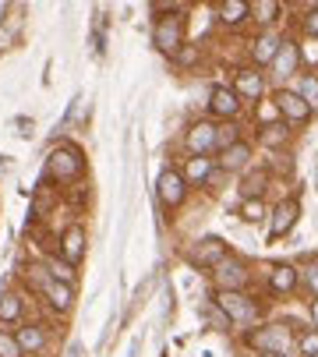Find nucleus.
Segmentation results:
<instances>
[{
	"instance_id": "1",
	"label": "nucleus",
	"mask_w": 318,
	"mask_h": 357,
	"mask_svg": "<svg viewBox=\"0 0 318 357\" xmlns=\"http://www.w3.org/2000/svg\"><path fill=\"white\" fill-rule=\"evenodd\" d=\"M82 170H85V156L75 145H61L57 152H50V160H46V174L61 184H71L75 177H82Z\"/></svg>"
},
{
	"instance_id": "2",
	"label": "nucleus",
	"mask_w": 318,
	"mask_h": 357,
	"mask_svg": "<svg viewBox=\"0 0 318 357\" xmlns=\"http://www.w3.org/2000/svg\"><path fill=\"white\" fill-rule=\"evenodd\" d=\"M248 343H251L258 354H283V357H287L294 336H290L287 326H262V329L248 333Z\"/></svg>"
},
{
	"instance_id": "3",
	"label": "nucleus",
	"mask_w": 318,
	"mask_h": 357,
	"mask_svg": "<svg viewBox=\"0 0 318 357\" xmlns=\"http://www.w3.org/2000/svg\"><path fill=\"white\" fill-rule=\"evenodd\" d=\"M152 43L159 54H167V57H177L181 54V46H184V22L177 15L170 18H159L156 29H152Z\"/></svg>"
},
{
	"instance_id": "4",
	"label": "nucleus",
	"mask_w": 318,
	"mask_h": 357,
	"mask_svg": "<svg viewBox=\"0 0 318 357\" xmlns=\"http://www.w3.org/2000/svg\"><path fill=\"white\" fill-rule=\"evenodd\" d=\"M216 308L230 319V322H255L258 308L244 290H216Z\"/></svg>"
},
{
	"instance_id": "5",
	"label": "nucleus",
	"mask_w": 318,
	"mask_h": 357,
	"mask_svg": "<svg viewBox=\"0 0 318 357\" xmlns=\"http://www.w3.org/2000/svg\"><path fill=\"white\" fill-rule=\"evenodd\" d=\"M32 276H36V287H39V294L53 304L57 312H68L71 308V301H75V294H71V287L68 283H57L46 269H32Z\"/></svg>"
},
{
	"instance_id": "6",
	"label": "nucleus",
	"mask_w": 318,
	"mask_h": 357,
	"mask_svg": "<svg viewBox=\"0 0 318 357\" xmlns=\"http://www.w3.org/2000/svg\"><path fill=\"white\" fill-rule=\"evenodd\" d=\"M156 191H159V202H163L167 209H177L181 202L188 198V181L177 170H163V174H159V181H156Z\"/></svg>"
},
{
	"instance_id": "7",
	"label": "nucleus",
	"mask_w": 318,
	"mask_h": 357,
	"mask_svg": "<svg viewBox=\"0 0 318 357\" xmlns=\"http://www.w3.org/2000/svg\"><path fill=\"white\" fill-rule=\"evenodd\" d=\"M223 259H230V251H227V244L220 237H205V241H198L191 248V262L202 266V269H216Z\"/></svg>"
},
{
	"instance_id": "8",
	"label": "nucleus",
	"mask_w": 318,
	"mask_h": 357,
	"mask_svg": "<svg viewBox=\"0 0 318 357\" xmlns=\"http://www.w3.org/2000/svg\"><path fill=\"white\" fill-rule=\"evenodd\" d=\"M212 276H216V287H220V290H241V287L248 283V269H244V262L234 259V255L212 269Z\"/></svg>"
},
{
	"instance_id": "9",
	"label": "nucleus",
	"mask_w": 318,
	"mask_h": 357,
	"mask_svg": "<svg viewBox=\"0 0 318 357\" xmlns=\"http://www.w3.org/2000/svg\"><path fill=\"white\" fill-rule=\"evenodd\" d=\"M297 216H301V202H297V198H283L280 206L273 209V227H269V237H287V234L294 230Z\"/></svg>"
},
{
	"instance_id": "10",
	"label": "nucleus",
	"mask_w": 318,
	"mask_h": 357,
	"mask_svg": "<svg viewBox=\"0 0 318 357\" xmlns=\"http://www.w3.org/2000/svg\"><path fill=\"white\" fill-rule=\"evenodd\" d=\"M61 259H64L68 266H78V262L85 259V230H82L78 223L68 227L64 237H61Z\"/></svg>"
},
{
	"instance_id": "11",
	"label": "nucleus",
	"mask_w": 318,
	"mask_h": 357,
	"mask_svg": "<svg viewBox=\"0 0 318 357\" xmlns=\"http://www.w3.org/2000/svg\"><path fill=\"white\" fill-rule=\"evenodd\" d=\"M209 110L216 114V117H237L241 96L234 89H227V85H216V89H212V96H209Z\"/></svg>"
},
{
	"instance_id": "12",
	"label": "nucleus",
	"mask_w": 318,
	"mask_h": 357,
	"mask_svg": "<svg viewBox=\"0 0 318 357\" xmlns=\"http://www.w3.org/2000/svg\"><path fill=\"white\" fill-rule=\"evenodd\" d=\"M216 135H220V128L216 124H209V121H198L191 131H188V149L195 152V156H205V152L216 145Z\"/></svg>"
},
{
	"instance_id": "13",
	"label": "nucleus",
	"mask_w": 318,
	"mask_h": 357,
	"mask_svg": "<svg viewBox=\"0 0 318 357\" xmlns=\"http://www.w3.org/2000/svg\"><path fill=\"white\" fill-rule=\"evenodd\" d=\"M276 107H280V114H283L287 121H308V117H311V107L301 99V92H290V89H283V92L276 96Z\"/></svg>"
},
{
	"instance_id": "14",
	"label": "nucleus",
	"mask_w": 318,
	"mask_h": 357,
	"mask_svg": "<svg viewBox=\"0 0 318 357\" xmlns=\"http://www.w3.org/2000/svg\"><path fill=\"white\" fill-rule=\"evenodd\" d=\"M15 340H18L22 354H39V350L46 347V329H43V326H22V329L15 333Z\"/></svg>"
},
{
	"instance_id": "15",
	"label": "nucleus",
	"mask_w": 318,
	"mask_h": 357,
	"mask_svg": "<svg viewBox=\"0 0 318 357\" xmlns=\"http://www.w3.org/2000/svg\"><path fill=\"white\" fill-rule=\"evenodd\" d=\"M280 39L273 36V32H262L258 39H255V50H251V57L258 61V64H273L276 61V54H280Z\"/></svg>"
},
{
	"instance_id": "16",
	"label": "nucleus",
	"mask_w": 318,
	"mask_h": 357,
	"mask_svg": "<svg viewBox=\"0 0 318 357\" xmlns=\"http://www.w3.org/2000/svg\"><path fill=\"white\" fill-rule=\"evenodd\" d=\"M297 61H301V50H297L294 43H283V46H280V54H276V61H273L276 78H290L294 68H297Z\"/></svg>"
},
{
	"instance_id": "17",
	"label": "nucleus",
	"mask_w": 318,
	"mask_h": 357,
	"mask_svg": "<svg viewBox=\"0 0 318 357\" xmlns=\"http://www.w3.org/2000/svg\"><path fill=\"white\" fill-rule=\"evenodd\" d=\"M234 92H237V96H244V99H262V75H258V71H251V68L237 71Z\"/></svg>"
},
{
	"instance_id": "18",
	"label": "nucleus",
	"mask_w": 318,
	"mask_h": 357,
	"mask_svg": "<svg viewBox=\"0 0 318 357\" xmlns=\"http://www.w3.org/2000/svg\"><path fill=\"white\" fill-rule=\"evenodd\" d=\"M251 18V4L248 0H223L220 4V22L223 25H241Z\"/></svg>"
},
{
	"instance_id": "19",
	"label": "nucleus",
	"mask_w": 318,
	"mask_h": 357,
	"mask_svg": "<svg viewBox=\"0 0 318 357\" xmlns=\"http://www.w3.org/2000/svg\"><path fill=\"white\" fill-rule=\"evenodd\" d=\"M248 160H251V149H248L244 142H237V145H230V149L220 152V167H223V170H244Z\"/></svg>"
},
{
	"instance_id": "20",
	"label": "nucleus",
	"mask_w": 318,
	"mask_h": 357,
	"mask_svg": "<svg viewBox=\"0 0 318 357\" xmlns=\"http://www.w3.org/2000/svg\"><path fill=\"white\" fill-rule=\"evenodd\" d=\"M265 184H269V174H265V170H251V174L244 177V184H241V198H244V202H262Z\"/></svg>"
},
{
	"instance_id": "21",
	"label": "nucleus",
	"mask_w": 318,
	"mask_h": 357,
	"mask_svg": "<svg viewBox=\"0 0 318 357\" xmlns=\"http://www.w3.org/2000/svg\"><path fill=\"white\" fill-rule=\"evenodd\" d=\"M269 287H273L276 294H290V290L297 287V269H294V266H276V269L269 273Z\"/></svg>"
},
{
	"instance_id": "22",
	"label": "nucleus",
	"mask_w": 318,
	"mask_h": 357,
	"mask_svg": "<svg viewBox=\"0 0 318 357\" xmlns=\"http://www.w3.org/2000/svg\"><path fill=\"white\" fill-rule=\"evenodd\" d=\"M209 174H212V160H205V156H195V160H188V167H184V181H188V184H202Z\"/></svg>"
},
{
	"instance_id": "23",
	"label": "nucleus",
	"mask_w": 318,
	"mask_h": 357,
	"mask_svg": "<svg viewBox=\"0 0 318 357\" xmlns=\"http://www.w3.org/2000/svg\"><path fill=\"white\" fill-rule=\"evenodd\" d=\"M276 15H280V4H276V0H255V4H251V18H255L258 25H273Z\"/></svg>"
},
{
	"instance_id": "24",
	"label": "nucleus",
	"mask_w": 318,
	"mask_h": 357,
	"mask_svg": "<svg viewBox=\"0 0 318 357\" xmlns=\"http://www.w3.org/2000/svg\"><path fill=\"white\" fill-rule=\"evenodd\" d=\"M18 319H22V297L0 294V322H18Z\"/></svg>"
},
{
	"instance_id": "25",
	"label": "nucleus",
	"mask_w": 318,
	"mask_h": 357,
	"mask_svg": "<svg viewBox=\"0 0 318 357\" xmlns=\"http://www.w3.org/2000/svg\"><path fill=\"white\" fill-rule=\"evenodd\" d=\"M46 273L57 283H68V287L75 283V266H68L64 259H46Z\"/></svg>"
},
{
	"instance_id": "26",
	"label": "nucleus",
	"mask_w": 318,
	"mask_h": 357,
	"mask_svg": "<svg viewBox=\"0 0 318 357\" xmlns=\"http://www.w3.org/2000/svg\"><path fill=\"white\" fill-rule=\"evenodd\" d=\"M297 92H301V99H304L311 110H318V78H315V75H304Z\"/></svg>"
},
{
	"instance_id": "27",
	"label": "nucleus",
	"mask_w": 318,
	"mask_h": 357,
	"mask_svg": "<svg viewBox=\"0 0 318 357\" xmlns=\"http://www.w3.org/2000/svg\"><path fill=\"white\" fill-rule=\"evenodd\" d=\"M297 347H301V357H318V329H308V333H301Z\"/></svg>"
},
{
	"instance_id": "28",
	"label": "nucleus",
	"mask_w": 318,
	"mask_h": 357,
	"mask_svg": "<svg viewBox=\"0 0 318 357\" xmlns=\"http://www.w3.org/2000/svg\"><path fill=\"white\" fill-rule=\"evenodd\" d=\"M0 357H22L18 340H15L11 333H4V329H0Z\"/></svg>"
},
{
	"instance_id": "29",
	"label": "nucleus",
	"mask_w": 318,
	"mask_h": 357,
	"mask_svg": "<svg viewBox=\"0 0 318 357\" xmlns=\"http://www.w3.org/2000/svg\"><path fill=\"white\" fill-rule=\"evenodd\" d=\"M216 145H220V152H223V149H230V145H237V128H234V124L220 128V135H216Z\"/></svg>"
},
{
	"instance_id": "30",
	"label": "nucleus",
	"mask_w": 318,
	"mask_h": 357,
	"mask_svg": "<svg viewBox=\"0 0 318 357\" xmlns=\"http://www.w3.org/2000/svg\"><path fill=\"white\" fill-rule=\"evenodd\" d=\"M262 216H265L262 202H244V220H248V223H258Z\"/></svg>"
},
{
	"instance_id": "31",
	"label": "nucleus",
	"mask_w": 318,
	"mask_h": 357,
	"mask_svg": "<svg viewBox=\"0 0 318 357\" xmlns=\"http://www.w3.org/2000/svg\"><path fill=\"white\" fill-rule=\"evenodd\" d=\"M304 280H308V287H311L315 297H318V262H311V266L304 269Z\"/></svg>"
},
{
	"instance_id": "32",
	"label": "nucleus",
	"mask_w": 318,
	"mask_h": 357,
	"mask_svg": "<svg viewBox=\"0 0 318 357\" xmlns=\"http://www.w3.org/2000/svg\"><path fill=\"white\" fill-rule=\"evenodd\" d=\"M283 131H287V128H280V124H269V128H265V142H269V145H273V142H283Z\"/></svg>"
},
{
	"instance_id": "33",
	"label": "nucleus",
	"mask_w": 318,
	"mask_h": 357,
	"mask_svg": "<svg viewBox=\"0 0 318 357\" xmlns=\"http://www.w3.org/2000/svg\"><path fill=\"white\" fill-rule=\"evenodd\" d=\"M304 29H308L311 36H318V11H311V15L304 18Z\"/></svg>"
},
{
	"instance_id": "34",
	"label": "nucleus",
	"mask_w": 318,
	"mask_h": 357,
	"mask_svg": "<svg viewBox=\"0 0 318 357\" xmlns=\"http://www.w3.org/2000/svg\"><path fill=\"white\" fill-rule=\"evenodd\" d=\"M311 319H315V329H318V297L311 301Z\"/></svg>"
},
{
	"instance_id": "35",
	"label": "nucleus",
	"mask_w": 318,
	"mask_h": 357,
	"mask_svg": "<svg viewBox=\"0 0 318 357\" xmlns=\"http://www.w3.org/2000/svg\"><path fill=\"white\" fill-rule=\"evenodd\" d=\"M68 357H82V347H78V343H75V347H71V354H68Z\"/></svg>"
},
{
	"instance_id": "36",
	"label": "nucleus",
	"mask_w": 318,
	"mask_h": 357,
	"mask_svg": "<svg viewBox=\"0 0 318 357\" xmlns=\"http://www.w3.org/2000/svg\"><path fill=\"white\" fill-rule=\"evenodd\" d=\"M262 357H283V354H262Z\"/></svg>"
},
{
	"instance_id": "37",
	"label": "nucleus",
	"mask_w": 318,
	"mask_h": 357,
	"mask_svg": "<svg viewBox=\"0 0 318 357\" xmlns=\"http://www.w3.org/2000/svg\"><path fill=\"white\" fill-rule=\"evenodd\" d=\"M0 170H4V163H0Z\"/></svg>"
}]
</instances>
